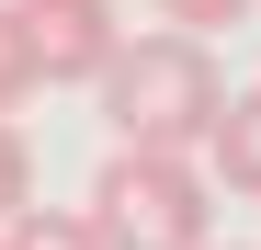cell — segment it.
Returning <instances> with one entry per match:
<instances>
[{"label":"cell","instance_id":"cell-1","mask_svg":"<svg viewBox=\"0 0 261 250\" xmlns=\"http://www.w3.org/2000/svg\"><path fill=\"white\" fill-rule=\"evenodd\" d=\"M216 103H227V80H216V46L204 34H125L102 57V114H114V148H204Z\"/></svg>","mask_w":261,"mask_h":250},{"label":"cell","instance_id":"cell-2","mask_svg":"<svg viewBox=\"0 0 261 250\" xmlns=\"http://www.w3.org/2000/svg\"><path fill=\"white\" fill-rule=\"evenodd\" d=\"M216 193L182 148H114L91 182V239L102 250H204Z\"/></svg>","mask_w":261,"mask_h":250},{"label":"cell","instance_id":"cell-3","mask_svg":"<svg viewBox=\"0 0 261 250\" xmlns=\"http://www.w3.org/2000/svg\"><path fill=\"white\" fill-rule=\"evenodd\" d=\"M12 23L34 46V80H102V57L125 46L114 0H12Z\"/></svg>","mask_w":261,"mask_h":250},{"label":"cell","instance_id":"cell-4","mask_svg":"<svg viewBox=\"0 0 261 250\" xmlns=\"http://www.w3.org/2000/svg\"><path fill=\"white\" fill-rule=\"evenodd\" d=\"M204 148H216V182H227V193H261V80L216 103V125H204Z\"/></svg>","mask_w":261,"mask_h":250},{"label":"cell","instance_id":"cell-5","mask_svg":"<svg viewBox=\"0 0 261 250\" xmlns=\"http://www.w3.org/2000/svg\"><path fill=\"white\" fill-rule=\"evenodd\" d=\"M0 250H102L91 216H57V205H23L12 228H0Z\"/></svg>","mask_w":261,"mask_h":250},{"label":"cell","instance_id":"cell-6","mask_svg":"<svg viewBox=\"0 0 261 250\" xmlns=\"http://www.w3.org/2000/svg\"><path fill=\"white\" fill-rule=\"evenodd\" d=\"M23 205H34V148H23V125L0 114V228H12Z\"/></svg>","mask_w":261,"mask_h":250},{"label":"cell","instance_id":"cell-7","mask_svg":"<svg viewBox=\"0 0 261 250\" xmlns=\"http://www.w3.org/2000/svg\"><path fill=\"white\" fill-rule=\"evenodd\" d=\"M34 103V46H23V23H12V0H0V114Z\"/></svg>","mask_w":261,"mask_h":250},{"label":"cell","instance_id":"cell-8","mask_svg":"<svg viewBox=\"0 0 261 250\" xmlns=\"http://www.w3.org/2000/svg\"><path fill=\"white\" fill-rule=\"evenodd\" d=\"M159 23H170V34H239L250 0H159Z\"/></svg>","mask_w":261,"mask_h":250}]
</instances>
